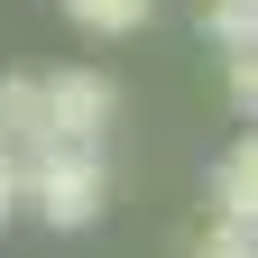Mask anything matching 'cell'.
Listing matches in <instances>:
<instances>
[{"label": "cell", "mask_w": 258, "mask_h": 258, "mask_svg": "<svg viewBox=\"0 0 258 258\" xmlns=\"http://www.w3.org/2000/svg\"><path fill=\"white\" fill-rule=\"evenodd\" d=\"M231 102L258 120V55H231Z\"/></svg>", "instance_id": "cell-8"}, {"label": "cell", "mask_w": 258, "mask_h": 258, "mask_svg": "<svg viewBox=\"0 0 258 258\" xmlns=\"http://www.w3.org/2000/svg\"><path fill=\"white\" fill-rule=\"evenodd\" d=\"M194 258H258V221H231V212H212L203 231H194Z\"/></svg>", "instance_id": "cell-7"}, {"label": "cell", "mask_w": 258, "mask_h": 258, "mask_svg": "<svg viewBox=\"0 0 258 258\" xmlns=\"http://www.w3.org/2000/svg\"><path fill=\"white\" fill-rule=\"evenodd\" d=\"M0 148H46V92H37V74H10L0 83Z\"/></svg>", "instance_id": "cell-4"}, {"label": "cell", "mask_w": 258, "mask_h": 258, "mask_svg": "<svg viewBox=\"0 0 258 258\" xmlns=\"http://www.w3.org/2000/svg\"><path fill=\"white\" fill-rule=\"evenodd\" d=\"M19 203H37L46 231H92L111 203V166H102V139H46L19 157Z\"/></svg>", "instance_id": "cell-1"}, {"label": "cell", "mask_w": 258, "mask_h": 258, "mask_svg": "<svg viewBox=\"0 0 258 258\" xmlns=\"http://www.w3.org/2000/svg\"><path fill=\"white\" fill-rule=\"evenodd\" d=\"M19 212V166H10V148H0V221Z\"/></svg>", "instance_id": "cell-9"}, {"label": "cell", "mask_w": 258, "mask_h": 258, "mask_svg": "<svg viewBox=\"0 0 258 258\" xmlns=\"http://www.w3.org/2000/svg\"><path fill=\"white\" fill-rule=\"evenodd\" d=\"M212 212H231V221H258V129L221 148V166H212Z\"/></svg>", "instance_id": "cell-3"}, {"label": "cell", "mask_w": 258, "mask_h": 258, "mask_svg": "<svg viewBox=\"0 0 258 258\" xmlns=\"http://www.w3.org/2000/svg\"><path fill=\"white\" fill-rule=\"evenodd\" d=\"M148 10H157V0H64V19H74V28H92V37H129Z\"/></svg>", "instance_id": "cell-6"}, {"label": "cell", "mask_w": 258, "mask_h": 258, "mask_svg": "<svg viewBox=\"0 0 258 258\" xmlns=\"http://www.w3.org/2000/svg\"><path fill=\"white\" fill-rule=\"evenodd\" d=\"M46 92V139H102L120 120V83L92 74V64H64V74H37Z\"/></svg>", "instance_id": "cell-2"}, {"label": "cell", "mask_w": 258, "mask_h": 258, "mask_svg": "<svg viewBox=\"0 0 258 258\" xmlns=\"http://www.w3.org/2000/svg\"><path fill=\"white\" fill-rule=\"evenodd\" d=\"M203 37L221 55H258V0H212V10H203Z\"/></svg>", "instance_id": "cell-5"}]
</instances>
